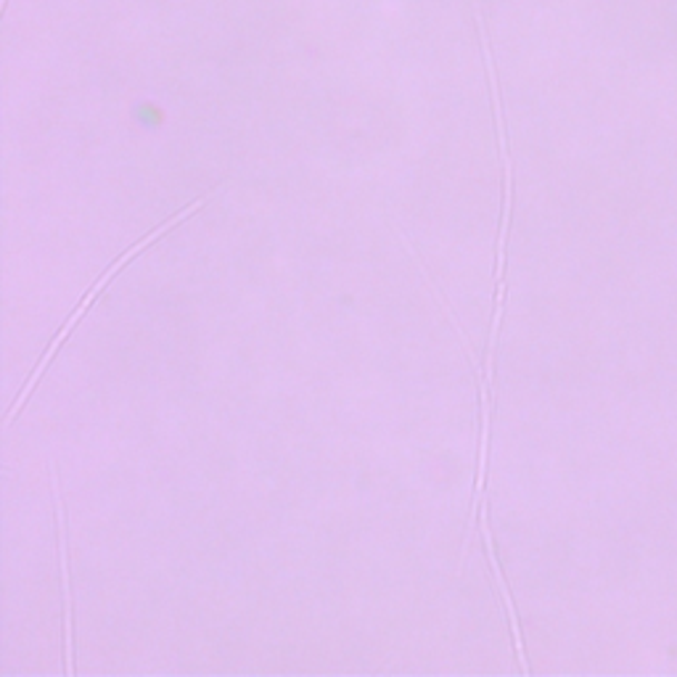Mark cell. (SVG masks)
Here are the masks:
<instances>
[{
    "instance_id": "2",
    "label": "cell",
    "mask_w": 677,
    "mask_h": 677,
    "mask_svg": "<svg viewBox=\"0 0 677 677\" xmlns=\"http://www.w3.org/2000/svg\"><path fill=\"white\" fill-rule=\"evenodd\" d=\"M53 477V498H56V524H59V559H61V585H63V632H67V673L75 675V630H72V588H69V550H67V517H63V503H61V490H59V477L56 469H51Z\"/></svg>"
},
{
    "instance_id": "3",
    "label": "cell",
    "mask_w": 677,
    "mask_h": 677,
    "mask_svg": "<svg viewBox=\"0 0 677 677\" xmlns=\"http://www.w3.org/2000/svg\"><path fill=\"white\" fill-rule=\"evenodd\" d=\"M479 519H482V540H484V546H487V559H490V567H492V571H496V580H498V585H500V592H503V604H506V609H508V619H511L513 644H517L519 659H521V665H524V646H521V630H519V622H517V609H513L511 592H508L506 577H503V571H500V563H498L496 542H492L490 521H487V503H484L482 508H479ZM524 673H529V667H527V665H524Z\"/></svg>"
},
{
    "instance_id": "1",
    "label": "cell",
    "mask_w": 677,
    "mask_h": 677,
    "mask_svg": "<svg viewBox=\"0 0 677 677\" xmlns=\"http://www.w3.org/2000/svg\"><path fill=\"white\" fill-rule=\"evenodd\" d=\"M202 204H204V202H196V204H194V207H190V209H183V212H180V215H178V217H175V220H169V223H165V225H161V228H157V230H154V233H148V236H146V238H140V242H138L136 246H130V249H127V252H122V254H119V259H115V263H111V267H109V271H106V273L101 275V278H98V281H96V284H94V286H90V292L82 296V300H80V305H77V307H75V313H72V315H69V321H67V323H63V326H61V331H59V334H56V338H53V344H51V347H48V352H46V355H42V360H40V363H38V369H35V371H32V376H30V381H27V386H24V390H21V394H19V400H17V402H13L11 413H9V415H6V423H11L13 419H17V415H19V411H21V408H24V402H27V398H30V394H32V390H35V386H38V381H40V373L48 369V363H51V360H53V355H56V352H59V347H61V344H63V338H67L69 334H72V328L77 326V323H80V317H82L85 313H88V307H90V305H94V302H96V296H98V294H101V288H104L106 284H109V281H111V278H115V273H119V271H122V267H125L127 263H130V259H133V257H136V254H138V252H144L148 244H154V242H157V238H159V236H165V233H167L169 228H173V225H178V223L183 220V217H188V215H190V212H194V209H199V207H202Z\"/></svg>"
}]
</instances>
